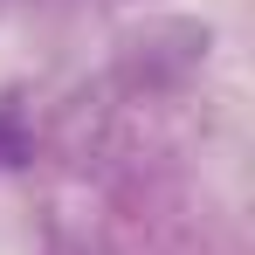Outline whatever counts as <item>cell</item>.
<instances>
[{"mask_svg": "<svg viewBox=\"0 0 255 255\" xmlns=\"http://www.w3.org/2000/svg\"><path fill=\"white\" fill-rule=\"evenodd\" d=\"M131 62H138L152 83H186V76L207 62V28H200V21H152V28L131 42Z\"/></svg>", "mask_w": 255, "mask_h": 255, "instance_id": "cell-1", "label": "cell"}, {"mask_svg": "<svg viewBox=\"0 0 255 255\" xmlns=\"http://www.w3.org/2000/svg\"><path fill=\"white\" fill-rule=\"evenodd\" d=\"M35 104L21 83H0V172H21L35 166Z\"/></svg>", "mask_w": 255, "mask_h": 255, "instance_id": "cell-2", "label": "cell"}]
</instances>
